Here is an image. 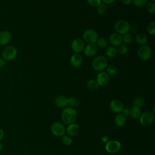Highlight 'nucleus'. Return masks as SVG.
Here are the masks:
<instances>
[{"instance_id": "nucleus-1", "label": "nucleus", "mask_w": 155, "mask_h": 155, "mask_svg": "<svg viewBox=\"0 0 155 155\" xmlns=\"http://www.w3.org/2000/svg\"><path fill=\"white\" fill-rule=\"evenodd\" d=\"M78 118V113L75 109L71 107L64 108L61 113V119L65 124L74 123Z\"/></svg>"}, {"instance_id": "nucleus-2", "label": "nucleus", "mask_w": 155, "mask_h": 155, "mask_svg": "<svg viewBox=\"0 0 155 155\" xmlns=\"http://www.w3.org/2000/svg\"><path fill=\"white\" fill-rule=\"evenodd\" d=\"M92 67L96 71H103L108 65L107 59L102 55L95 57L92 61Z\"/></svg>"}, {"instance_id": "nucleus-3", "label": "nucleus", "mask_w": 155, "mask_h": 155, "mask_svg": "<svg viewBox=\"0 0 155 155\" xmlns=\"http://www.w3.org/2000/svg\"><path fill=\"white\" fill-rule=\"evenodd\" d=\"M18 54V51L14 46L9 45L5 47L2 52V58L5 61H10L13 60Z\"/></svg>"}, {"instance_id": "nucleus-4", "label": "nucleus", "mask_w": 155, "mask_h": 155, "mask_svg": "<svg viewBox=\"0 0 155 155\" xmlns=\"http://www.w3.org/2000/svg\"><path fill=\"white\" fill-rule=\"evenodd\" d=\"M114 29L117 33L120 35H124L130 31V25L129 22L124 19L117 21L114 25Z\"/></svg>"}, {"instance_id": "nucleus-5", "label": "nucleus", "mask_w": 155, "mask_h": 155, "mask_svg": "<svg viewBox=\"0 0 155 155\" xmlns=\"http://www.w3.org/2000/svg\"><path fill=\"white\" fill-rule=\"evenodd\" d=\"M82 38L84 41L88 44L96 43L98 38V34L96 31L93 29H88L84 31Z\"/></svg>"}, {"instance_id": "nucleus-6", "label": "nucleus", "mask_w": 155, "mask_h": 155, "mask_svg": "<svg viewBox=\"0 0 155 155\" xmlns=\"http://www.w3.org/2000/svg\"><path fill=\"white\" fill-rule=\"evenodd\" d=\"M154 120V114L149 111H145L141 114L139 117V122L143 126L147 127L151 125Z\"/></svg>"}, {"instance_id": "nucleus-7", "label": "nucleus", "mask_w": 155, "mask_h": 155, "mask_svg": "<svg viewBox=\"0 0 155 155\" xmlns=\"http://www.w3.org/2000/svg\"><path fill=\"white\" fill-rule=\"evenodd\" d=\"M151 55V48L147 45L140 46L137 50V56L142 61H147Z\"/></svg>"}, {"instance_id": "nucleus-8", "label": "nucleus", "mask_w": 155, "mask_h": 155, "mask_svg": "<svg viewBox=\"0 0 155 155\" xmlns=\"http://www.w3.org/2000/svg\"><path fill=\"white\" fill-rule=\"evenodd\" d=\"M50 130L51 133L56 137H62L65 135V128L64 125L58 122H56L51 125Z\"/></svg>"}, {"instance_id": "nucleus-9", "label": "nucleus", "mask_w": 155, "mask_h": 155, "mask_svg": "<svg viewBox=\"0 0 155 155\" xmlns=\"http://www.w3.org/2000/svg\"><path fill=\"white\" fill-rule=\"evenodd\" d=\"M121 148V143L117 140H108L105 146V150L111 154L118 152Z\"/></svg>"}, {"instance_id": "nucleus-10", "label": "nucleus", "mask_w": 155, "mask_h": 155, "mask_svg": "<svg viewBox=\"0 0 155 155\" xmlns=\"http://www.w3.org/2000/svg\"><path fill=\"white\" fill-rule=\"evenodd\" d=\"M85 46L84 41L80 38L74 39L71 44V49L76 53H79L84 51Z\"/></svg>"}, {"instance_id": "nucleus-11", "label": "nucleus", "mask_w": 155, "mask_h": 155, "mask_svg": "<svg viewBox=\"0 0 155 155\" xmlns=\"http://www.w3.org/2000/svg\"><path fill=\"white\" fill-rule=\"evenodd\" d=\"M110 81V76L106 71H101L98 73L96 77V81L99 87L107 85Z\"/></svg>"}, {"instance_id": "nucleus-12", "label": "nucleus", "mask_w": 155, "mask_h": 155, "mask_svg": "<svg viewBox=\"0 0 155 155\" xmlns=\"http://www.w3.org/2000/svg\"><path fill=\"white\" fill-rule=\"evenodd\" d=\"M110 108L113 113H120L124 108V104L119 99H113L110 103Z\"/></svg>"}, {"instance_id": "nucleus-13", "label": "nucleus", "mask_w": 155, "mask_h": 155, "mask_svg": "<svg viewBox=\"0 0 155 155\" xmlns=\"http://www.w3.org/2000/svg\"><path fill=\"white\" fill-rule=\"evenodd\" d=\"M12 40V34L7 30L0 31V45H5Z\"/></svg>"}, {"instance_id": "nucleus-14", "label": "nucleus", "mask_w": 155, "mask_h": 155, "mask_svg": "<svg viewBox=\"0 0 155 155\" xmlns=\"http://www.w3.org/2000/svg\"><path fill=\"white\" fill-rule=\"evenodd\" d=\"M109 41L112 46L118 47L122 44V35L117 32L113 33L109 38Z\"/></svg>"}, {"instance_id": "nucleus-15", "label": "nucleus", "mask_w": 155, "mask_h": 155, "mask_svg": "<svg viewBox=\"0 0 155 155\" xmlns=\"http://www.w3.org/2000/svg\"><path fill=\"white\" fill-rule=\"evenodd\" d=\"M98 47L95 44H88L84 48V53L86 56L88 57H91L94 56L97 52Z\"/></svg>"}, {"instance_id": "nucleus-16", "label": "nucleus", "mask_w": 155, "mask_h": 155, "mask_svg": "<svg viewBox=\"0 0 155 155\" xmlns=\"http://www.w3.org/2000/svg\"><path fill=\"white\" fill-rule=\"evenodd\" d=\"M80 128L78 124H76L74 123L69 124L67 128L65 129V132L67 133V135L73 137L76 136L79 132Z\"/></svg>"}, {"instance_id": "nucleus-17", "label": "nucleus", "mask_w": 155, "mask_h": 155, "mask_svg": "<svg viewBox=\"0 0 155 155\" xmlns=\"http://www.w3.org/2000/svg\"><path fill=\"white\" fill-rule=\"evenodd\" d=\"M83 58L79 53H74L70 58V64L74 67H79L82 64Z\"/></svg>"}, {"instance_id": "nucleus-18", "label": "nucleus", "mask_w": 155, "mask_h": 155, "mask_svg": "<svg viewBox=\"0 0 155 155\" xmlns=\"http://www.w3.org/2000/svg\"><path fill=\"white\" fill-rule=\"evenodd\" d=\"M54 103L55 105L59 108H65L67 105V99L62 95H59L55 98Z\"/></svg>"}, {"instance_id": "nucleus-19", "label": "nucleus", "mask_w": 155, "mask_h": 155, "mask_svg": "<svg viewBox=\"0 0 155 155\" xmlns=\"http://www.w3.org/2000/svg\"><path fill=\"white\" fill-rule=\"evenodd\" d=\"M136 41L140 45H146L148 41L147 36L143 33H139L136 35Z\"/></svg>"}, {"instance_id": "nucleus-20", "label": "nucleus", "mask_w": 155, "mask_h": 155, "mask_svg": "<svg viewBox=\"0 0 155 155\" xmlns=\"http://www.w3.org/2000/svg\"><path fill=\"white\" fill-rule=\"evenodd\" d=\"M114 123L119 127H123L126 124V117L122 114H118L114 118Z\"/></svg>"}, {"instance_id": "nucleus-21", "label": "nucleus", "mask_w": 155, "mask_h": 155, "mask_svg": "<svg viewBox=\"0 0 155 155\" xmlns=\"http://www.w3.org/2000/svg\"><path fill=\"white\" fill-rule=\"evenodd\" d=\"M142 114L140 108L136 106H133L130 110V115L134 119H138Z\"/></svg>"}, {"instance_id": "nucleus-22", "label": "nucleus", "mask_w": 155, "mask_h": 155, "mask_svg": "<svg viewBox=\"0 0 155 155\" xmlns=\"http://www.w3.org/2000/svg\"><path fill=\"white\" fill-rule=\"evenodd\" d=\"M105 53L107 54V56H108L109 58H114L116 56L117 54V48H116V47L114 46H109L107 47Z\"/></svg>"}, {"instance_id": "nucleus-23", "label": "nucleus", "mask_w": 155, "mask_h": 155, "mask_svg": "<svg viewBox=\"0 0 155 155\" xmlns=\"http://www.w3.org/2000/svg\"><path fill=\"white\" fill-rule=\"evenodd\" d=\"M87 86L88 89H90V90H92V91L97 90L99 88V85L97 84L96 80H94L93 79L88 81V82L87 83Z\"/></svg>"}, {"instance_id": "nucleus-24", "label": "nucleus", "mask_w": 155, "mask_h": 155, "mask_svg": "<svg viewBox=\"0 0 155 155\" xmlns=\"http://www.w3.org/2000/svg\"><path fill=\"white\" fill-rule=\"evenodd\" d=\"M107 73L110 76H114L118 72V68L114 65H108L106 68Z\"/></svg>"}, {"instance_id": "nucleus-25", "label": "nucleus", "mask_w": 155, "mask_h": 155, "mask_svg": "<svg viewBox=\"0 0 155 155\" xmlns=\"http://www.w3.org/2000/svg\"><path fill=\"white\" fill-rule=\"evenodd\" d=\"M67 99V105L71 107H77L79 105V101L78 99L74 97H69Z\"/></svg>"}, {"instance_id": "nucleus-26", "label": "nucleus", "mask_w": 155, "mask_h": 155, "mask_svg": "<svg viewBox=\"0 0 155 155\" xmlns=\"http://www.w3.org/2000/svg\"><path fill=\"white\" fill-rule=\"evenodd\" d=\"M96 45L97 47L101 48H106L107 45H108V42L107 39L104 38H99L97 39L96 42Z\"/></svg>"}, {"instance_id": "nucleus-27", "label": "nucleus", "mask_w": 155, "mask_h": 155, "mask_svg": "<svg viewBox=\"0 0 155 155\" xmlns=\"http://www.w3.org/2000/svg\"><path fill=\"white\" fill-rule=\"evenodd\" d=\"M117 53L121 54V55H125L127 54L128 51V48L127 46L125 44H120L118 46V48L117 49Z\"/></svg>"}, {"instance_id": "nucleus-28", "label": "nucleus", "mask_w": 155, "mask_h": 155, "mask_svg": "<svg viewBox=\"0 0 155 155\" xmlns=\"http://www.w3.org/2000/svg\"><path fill=\"white\" fill-rule=\"evenodd\" d=\"M133 104L134 106H136L137 107H142L144 105V99L140 96L136 97L133 100Z\"/></svg>"}, {"instance_id": "nucleus-29", "label": "nucleus", "mask_w": 155, "mask_h": 155, "mask_svg": "<svg viewBox=\"0 0 155 155\" xmlns=\"http://www.w3.org/2000/svg\"><path fill=\"white\" fill-rule=\"evenodd\" d=\"M147 31L151 35H154L155 34V22L154 21H152L148 24L147 27Z\"/></svg>"}, {"instance_id": "nucleus-30", "label": "nucleus", "mask_w": 155, "mask_h": 155, "mask_svg": "<svg viewBox=\"0 0 155 155\" xmlns=\"http://www.w3.org/2000/svg\"><path fill=\"white\" fill-rule=\"evenodd\" d=\"M146 8L148 12L150 14H154L155 12V3L154 2H148L146 4Z\"/></svg>"}, {"instance_id": "nucleus-31", "label": "nucleus", "mask_w": 155, "mask_h": 155, "mask_svg": "<svg viewBox=\"0 0 155 155\" xmlns=\"http://www.w3.org/2000/svg\"><path fill=\"white\" fill-rule=\"evenodd\" d=\"M62 143L65 146H70L72 143V139L68 135H64L62 136Z\"/></svg>"}, {"instance_id": "nucleus-32", "label": "nucleus", "mask_w": 155, "mask_h": 155, "mask_svg": "<svg viewBox=\"0 0 155 155\" xmlns=\"http://www.w3.org/2000/svg\"><path fill=\"white\" fill-rule=\"evenodd\" d=\"M122 41L125 44H130L131 42H132L133 40L132 35L128 33L123 35V36H122Z\"/></svg>"}, {"instance_id": "nucleus-33", "label": "nucleus", "mask_w": 155, "mask_h": 155, "mask_svg": "<svg viewBox=\"0 0 155 155\" xmlns=\"http://www.w3.org/2000/svg\"><path fill=\"white\" fill-rule=\"evenodd\" d=\"M148 1V0H132V2L134 5L138 7L145 6L147 4Z\"/></svg>"}, {"instance_id": "nucleus-34", "label": "nucleus", "mask_w": 155, "mask_h": 155, "mask_svg": "<svg viewBox=\"0 0 155 155\" xmlns=\"http://www.w3.org/2000/svg\"><path fill=\"white\" fill-rule=\"evenodd\" d=\"M107 5L104 3H102L101 2L97 7V12L99 14H104L107 12Z\"/></svg>"}, {"instance_id": "nucleus-35", "label": "nucleus", "mask_w": 155, "mask_h": 155, "mask_svg": "<svg viewBox=\"0 0 155 155\" xmlns=\"http://www.w3.org/2000/svg\"><path fill=\"white\" fill-rule=\"evenodd\" d=\"M88 4L91 7H97L101 3V0H87Z\"/></svg>"}, {"instance_id": "nucleus-36", "label": "nucleus", "mask_w": 155, "mask_h": 155, "mask_svg": "<svg viewBox=\"0 0 155 155\" xmlns=\"http://www.w3.org/2000/svg\"><path fill=\"white\" fill-rule=\"evenodd\" d=\"M122 114L125 117L128 116L130 115V110L128 108H124L122 111Z\"/></svg>"}, {"instance_id": "nucleus-37", "label": "nucleus", "mask_w": 155, "mask_h": 155, "mask_svg": "<svg viewBox=\"0 0 155 155\" xmlns=\"http://www.w3.org/2000/svg\"><path fill=\"white\" fill-rule=\"evenodd\" d=\"M101 140H102V141L103 142H104V143H106L108 140H110L108 136H107V135L103 136L102 137V138H101Z\"/></svg>"}, {"instance_id": "nucleus-38", "label": "nucleus", "mask_w": 155, "mask_h": 155, "mask_svg": "<svg viewBox=\"0 0 155 155\" xmlns=\"http://www.w3.org/2000/svg\"><path fill=\"white\" fill-rule=\"evenodd\" d=\"M120 1L124 5H129L132 2V0H120Z\"/></svg>"}, {"instance_id": "nucleus-39", "label": "nucleus", "mask_w": 155, "mask_h": 155, "mask_svg": "<svg viewBox=\"0 0 155 155\" xmlns=\"http://www.w3.org/2000/svg\"><path fill=\"white\" fill-rule=\"evenodd\" d=\"M5 65V61L3 58H0V68H2Z\"/></svg>"}, {"instance_id": "nucleus-40", "label": "nucleus", "mask_w": 155, "mask_h": 155, "mask_svg": "<svg viewBox=\"0 0 155 155\" xmlns=\"http://www.w3.org/2000/svg\"><path fill=\"white\" fill-rule=\"evenodd\" d=\"M103 3H104L105 4H111L113 3L114 0H102Z\"/></svg>"}, {"instance_id": "nucleus-41", "label": "nucleus", "mask_w": 155, "mask_h": 155, "mask_svg": "<svg viewBox=\"0 0 155 155\" xmlns=\"http://www.w3.org/2000/svg\"><path fill=\"white\" fill-rule=\"evenodd\" d=\"M3 137H4V131L1 128H0V142L3 139Z\"/></svg>"}, {"instance_id": "nucleus-42", "label": "nucleus", "mask_w": 155, "mask_h": 155, "mask_svg": "<svg viewBox=\"0 0 155 155\" xmlns=\"http://www.w3.org/2000/svg\"><path fill=\"white\" fill-rule=\"evenodd\" d=\"M2 148H3V145H2V143L0 142V151L2 150Z\"/></svg>"}, {"instance_id": "nucleus-43", "label": "nucleus", "mask_w": 155, "mask_h": 155, "mask_svg": "<svg viewBox=\"0 0 155 155\" xmlns=\"http://www.w3.org/2000/svg\"><path fill=\"white\" fill-rule=\"evenodd\" d=\"M151 1H152V2H154V1H155V0H151Z\"/></svg>"}]
</instances>
